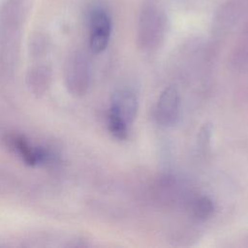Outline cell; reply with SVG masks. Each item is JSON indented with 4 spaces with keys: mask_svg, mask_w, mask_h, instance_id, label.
Returning a JSON list of instances; mask_svg holds the SVG:
<instances>
[{
    "mask_svg": "<svg viewBox=\"0 0 248 248\" xmlns=\"http://www.w3.org/2000/svg\"><path fill=\"white\" fill-rule=\"evenodd\" d=\"M154 5L149 6L142 12L140 30L139 42L142 48L152 49L157 46L164 34V21L162 15Z\"/></svg>",
    "mask_w": 248,
    "mask_h": 248,
    "instance_id": "6da1fadb",
    "label": "cell"
},
{
    "mask_svg": "<svg viewBox=\"0 0 248 248\" xmlns=\"http://www.w3.org/2000/svg\"><path fill=\"white\" fill-rule=\"evenodd\" d=\"M180 95L175 85H168L161 92L155 108V118L164 127L173 126L179 117Z\"/></svg>",
    "mask_w": 248,
    "mask_h": 248,
    "instance_id": "7a4b0ae2",
    "label": "cell"
},
{
    "mask_svg": "<svg viewBox=\"0 0 248 248\" xmlns=\"http://www.w3.org/2000/svg\"><path fill=\"white\" fill-rule=\"evenodd\" d=\"M111 33V20L108 13L102 8L91 12L89 22V46L92 52L104 51L109 42Z\"/></svg>",
    "mask_w": 248,
    "mask_h": 248,
    "instance_id": "3957f363",
    "label": "cell"
},
{
    "mask_svg": "<svg viewBox=\"0 0 248 248\" xmlns=\"http://www.w3.org/2000/svg\"><path fill=\"white\" fill-rule=\"evenodd\" d=\"M109 109L117 112L131 125L138 110V99L136 94L127 88L119 89L112 95Z\"/></svg>",
    "mask_w": 248,
    "mask_h": 248,
    "instance_id": "277c9868",
    "label": "cell"
},
{
    "mask_svg": "<svg viewBox=\"0 0 248 248\" xmlns=\"http://www.w3.org/2000/svg\"><path fill=\"white\" fill-rule=\"evenodd\" d=\"M12 146L20 155L22 160L29 166H34L42 161L45 153L33 148L30 143L21 136H13L11 138Z\"/></svg>",
    "mask_w": 248,
    "mask_h": 248,
    "instance_id": "5b68a950",
    "label": "cell"
},
{
    "mask_svg": "<svg viewBox=\"0 0 248 248\" xmlns=\"http://www.w3.org/2000/svg\"><path fill=\"white\" fill-rule=\"evenodd\" d=\"M129 124L117 112L109 109L108 116V128L110 134L117 140H126L128 137Z\"/></svg>",
    "mask_w": 248,
    "mask_h": 248,
    "instance_id": "8992f818",
    "label": "cell"
},
{
    "mask_svg": "<svg viewBox=\"0 0 248 248\" xmlns=\"http://www.w3.org/2000/svg\"><path fill=\"white\" fill-rule=\"evenodd\" d=\"M193 215L199 220L209 218L214 211V203L207 197H201L193 204Z\"/></svg>",
    "mask_w": 248,
    "mask_h": 248,
    "instance_id": "52a82bcc",
    "label": "cell"
},
{
    "mask_svg": "<svg viewBox=\"0 0 248 248\" xmlns=\"http://www.w3.org/2000/svg\"><path fill=\"white\" fill-rule=\"evenodd\" d=\"M210 128L208 125H204L200 133V144L202 146V148H206V146L208 145V142H209V140H210Z\"/></svg>",
    "mask_w": 248,
    "mask_h": 248,
    "instance_id": "ba28073f",
    "label": "cell"
}]
</instances>
